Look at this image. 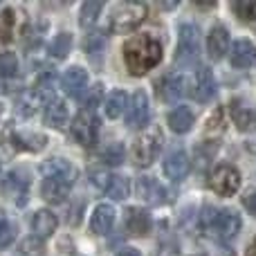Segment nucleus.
Returning a JSON list of instances; mask_svg holds the SVG:
<instances>
[{
	"instance_id": "e433bc0d",
	"label": "nucleus",
	"mask_w": 256,
	"mask_h": 256,
	"mask_svg": "<svg viewBox=\"0 0 256 256\" xmlns=\"http://www.w3.org/2000/svg\"><path fill=\"white\" fill-rule=\"evenodd\" d=\"M216 214H218V209H214V207H204V209H202L200 222H202V230H204V232H212L214 220H216Z\"/></svg>"
},
{
	"instance_id": "b1692460",
	"label": "nucleus",
	"mask_w": 256,
	"mask_h": 256,
	"mask_svg": "<svg viewBox=\"0 0 256 256\" xmlns=\"http://www.w3.org/2000/svg\"><path fill=\"white\" fill-rule=\"evenodd\" d=\"M40 173L43 178H52V176H66V173H74V166H72L68 160L63 158H50L40 164Z\"/></svg>"
},
{
	"instance_id": "dca6fc26",
	"label": "nucleus",
	"mask_w": 256,
	"mask_h": 256,
	"mask_svg": "<svg viewBox=\"0 0 256 256\" xmlns=\"http://www.w3.org/2000/svg\"><path fill=\"white\" fill-rule=\"evenodd\" d=\"M227 48H230V32L225 27H214L207 36V52L212 58H222L227 54Z\"/></svg>"
},
{
	"instance_id": "cd10ccee",
	"label": "nucleus",
	"mask_w": 256,
	"mask_h": 256,
	"mask_svg": "<svg viewBox=\"0 0 256 256\" xmlns=\"http://www.w3.org/2000/svg\"><path fill=\"white\" fill-rule=\"evenodd\" d=\"M14 25H16V18H14V9L4 7L0 12V45H7L14 36Z\"/></svg>"
},
{
	"instance_id": "9b49d317",
	"label": "nucleus",
	"mask_w": 256,
	"mask_h": 256,
	"mask_svg": "<svg viewBox=\"0 0 256 256\" xmlns=\"http://www.w3.org/2000/svg\"><path fill=\"white\" fill-rule=\"evenodd\" d=\"M86 86H88V72L79 66H72L63 72L61 76V88L66 94L74 99H81L86 94Z\"/></svg>"
},
{
	"instance_id": "aec40b11",
	"label": "nucleus",
	"mask_w": 256,
	"mask_h": 256,
	"mask_svg": "<svg viewBox=\"0 0 256 256\" xmlns=\"http://www.w3.org/2000/svg\"><path fill=\"white\" fill-rule=\"evenodd\" d=\"M135 191L142 200H146V202H150V204H160L164 198V189L155 178H140L135 184Z\"/></svg>"
},
{
	"instance_id": "f257e3e1",
	"label": "nucleus",
	"mask_w": 256,
	"mask_h": 256,
	"mask_svg": "<svg viewBox=\"0 0 256 256\" xmlns=\"http://www.w3.org/2000/svg\"><path fill=\"white\" fill-rule=\"evenodd\" d=\"M162 61V43L150 34H137L124 43V63L132 76H144Z\"/></svg>"
},
{
	"instance_id": "6ab92c4d",
	"label": "nucleus",
	"mask_w": 256,
	"mask_h": 256,
	"mask_svg": "<svg viewBox=\"0 0 256 256\" xmlns=\"http://www.w3.org/2000/svg\"><path fill=\"white\" fill-rule=\"evenodd\" d=\"M126 230L130 232L132 236H146L150 230V216L148 212L140 207H130L126 212Z\"/></svg>"
},
{
	"instance_id": "f03ea898",
	"label": "nucleus",
	"mask_w": 256,
	"mask_h": 256,
	"mask_svg": "<svg viewBox=\"0 0 256 256\" xmlns=\"http://www.w3.org/2000/svg\"><path fill=\"white\" fill-rule=\"evenodd\" d=\"M146 18V4L142 2H117L110 12V30L112 32H130Z\"/></svg>"
},
{
	"instance_id": "393cba45",
	"label": "nucleus",
	"mask_w": 256,
	"mask_h": 256,
	"mask_svg": "<svg viewBox=\"0 0 256 256\" xmlns=\"http://www.w3.org/2000/svg\"><path fill=\"white\" fill-rule=\"evenodd\" d=\"M104 9L102 0H88V2L81 4V14H79V22L84 27H92L99 20V14Z\"/></svg>"
},
{
	"instance_id": "423d86ee",
	"label": "nucleus",
	"mask_w": 256,
	"mask_h": 256,
	"mask_svg": "<svg viewBox=\"0 0 256 256\" xmlns=\"http://www.w3.org/2000/svg\"><path fill=\"white\" fill-rule=\"evenodd\" d=\"M74 178H76V171H74V173H66V176L45 178V180H43V186H40V194H43L45 202H50V204H61L63 200L68 198V194H70L72 184H74Z\"/></svg>"
},
{
	"instance_id": "a211bd4d",
	"label": "nucleus",
	"mask_w": 256,
	"mask_h": 256,
	"mask_svg": "<svg viewBox=\"0 0 256 256\" xmlns=\"http://www.w3.org/2000/svg\"><path fill=\"white\" fill-rule=\"evenodd\" d=\"M112 222H115V212H112L110 204H99L94 209L92 218H90V230L97 236H106L110 232Z\"/></svg>"
},
{
	"instance_id": "c9c22d12",
	"label": "nucleus",
	"mask_w": 256,
	"mask_h": 256,
	"mask_svg": "<svg viewBox=\"0 0 256 256\" xmlns=\"http://www.w3.org/2000/svg\"><path fill=\"white\" fill-rule=\"evenodd\" d=\"M102 94H104V88H102V86H94V88L90 90V94H84L86 110H88V112H92L94 108H97V104L102 102Z\"/></svg>"
},
{
	"instance_id": "4be33fe9",
	"label": "nucleus",
	"mask_w": 256,
	"mask_h": 256,
	"mask_svg": "<svg viewBox=\"0 0 256 256\" xmlns=\"http://www.w3.org/2000/svg\"><path fill=\"white\" fill-rule=\"evenodd\" d=\"M166 122H168V126H171L173 132L182 135V132H189L191 130L196 117H194V112H191L186 106H178V108H173V110L168 112V120Z\"/></svg>"
},
{
	"instance_id": "58836bf2",
	"label": "nucleus",
	"mask_w": 256,
	"mask_h": 256,
	"mask_svg": "<svg viewBox=\"0 0 256 256\" xmlns=\"http://www.w3.org/2000/svg\"><path fill=\"white\" fill-rule=\"evenodd\" d=\"M243 204H245V209H248L250 214H254L256 216V189H250L248 194L243 196Z\"/></svg>"
},
{
	"instance_id": "bb28decb",
	"label": "nucleus",
	"mask_w": 256,
	"mask_h": 256,
	"mask_svg": "<svg viewBox=\"0 0 256 256\" xmlns=\"http://www.w3.org/2000/svg\"><path fill=\"white\" fill-rule=\"evenodd\" d=\"M128 191H130L128 178H124V176H110V180H108V186H106L108 198L124 200V198H128Z\"/></svg>"
},
{
	"instance_id": "f3484780",
	"label": "nucleus",
	"mask_w": 256,
	"mask_h": 256,
	"mask_svg": "<svg viewBox=\"0 0 256 256\" xmlns=\"http://www.w3.org/2000/svg\"><path fill=\"white\" fill-rule=\"evenodd\" d=\"M56 225H58L56 216L52 212H48V209L36 212L34 218H32V232H34L36 238H50L54 234V230H56Z\"/></svg>"
},
{
	"instance_id": "79ce46f5",
	"label": "nucleus",
	"mask_w": 256,
	"mask_h": 256,
	"mask_svg": "<svg viewBox=\"0 0 256 256\" xmlns=\"http://www.w3.org/2000/svg\"><path fill=\"white\" fill-rule=\"evenodd\" d=\"M245 256H256V236H254V240L248 245V252H245Z\"/></svg>"
},
{
	"instance_id": "20e7f679",
	"label": "nucleus",
	"mask_w": 256,
	"mask_h": 256,
	"mask_svg": "<svg viewBox=\"0 0 256 256\" xmlns=\"http://www.w3.org/2000/svg\"><path fill=\"white\" fill-rule=\"evenodd\" d=\"M200 56V34L196 30V25H182L180 27V43H178V54L176 61L180 66L189 68L198 61Z\"/></svg>"
},
{
	"instance_id": "f704fd0d",
	"label": "nucleus",
	"mask_w": 256,
	"mask_h": 256,
	"mask_svg": "<svg viewBox=\"0 0 256 256\" xmlns=\"http://www.w3.org/2000/svg\"><path fill=\"white\" fill-rule=\"evenodd\" d=\"M36 104H38V97H36L34 92L32 94H22L20 99H18V112H20L22 117H32L36 110Z\"/></svg>"
},
{
	"instance_id": "f8f14e48",
	"label": "nucleus",
	"mask_w": 256,
	"mask_h": 256,
	"mask_svg": "<svg viewBox=\"0 0 256 256\" xmlns=\"http://www.w3.org/2000/svg\"><path fill=\"white\" fill-rule=\"evenodd\" d=\"M230 112L234 124L238 126L240 132H254L256 130V108L243 99H234L230 104Z\"/></svg>"
},
{
	"instance_id": "ea45409f",
	"label": "nucleus",
	"mask_w": 256,
	"mask_h": 256,
	"mask_svg": "<svg viewBox=\"0 0 256 256\" xmlns=\"http://www.w3.org/2000/svg\"><path fill=\"white\" fill-rule=\"evenodd\" d=\"M108 180H110V176H106V173H104V171H94L92 173V184L94 186H99V189H104V191H106V186H108Z\"/></svg>"
},
{
	"instance_id": "412c9836",
	"label": "nucleus",
	"mask_w": 256,
	"mask_h": 256,
	"mask_svg": "<svg viewBox=\"0 0 256 256\" xmlns=\"http://www.w3.org/2000/svg\"><path fill=\"white\" fill-rule=\"evenodd\" d=\"M68 104L63 99H52V102L45 106V112H43V120L48 126L52 128H63L68 122Z\"/></svg>"
},
{
	"instance_id": "2eb2a0df",
	"label": "nucleus",
	"mask_w": 256,
	"mask_h": 256,
	"mask_svg": "<svg viewBox=\"0 0 256 256\" xmlns=\"http://www.w3.org/2000/svg\"><path fill=\"white\" fill-rule=\"evenodd\" d=\"M189 173V155L184 150H173L166 155L164 160V176L168 180H182V178Z\"/></svg>"
},
{
	"instance_id": "2f4dec72",
	"label": "nucleus",
	"mask_w": 256,
	"mask_h": 256,
	"mask_svg": "<svg viewBox=\"0 0 256 256\" xmlns=\"http://www.w3.org/2000/svg\"><path fill=\"white\" fill-rule=\"evenodd\" d=\"M14 234H16V227L7 220L2 212H0V250H4L9 243L14 240Z\"/></svg>"
},
{
	"instance_id": "473e14b6",
	"label": "nucleus",
	"mask_w": 256,
	"mask_h": 256,
	"mask_svg": "<svg viewBox=\"0 0 256 256\" xmlns=\"http://www.w3.org/2000/svg\"><path fill=\"white\" fill-rule=\"evenodd\" d=\"M16 68H18V61L12 52L7 54H0V79H7V76H14L16 74Z\"/></svg>"
},
{
	"instance_id": "1a4fd4ad",
	"label": "nucleus",
	"mask_w": 256,
	"mask_h": 256,
	"mask_svg": "<svg viewBox=\"0 0 256 256\" xmlns=\"http://www.w3.org/2000/svg\"><path fill=\"white\" fill-rule=\"evenodd\" d=\"M2 191L12 196L18 207H25L27 196H30V176H27L25 171H20V168L12 171L2 180Z\"/></svg>"
},
{
	"instance_id": "5701e85b",
	"label": "nucleus",
	"mask_w": 256,
	"mask_h": 256,
	"mask_svg": "<svg viewBox=\"0 0 256 256\" xmlns=\"http://www.w3.org/2000/svg\"><path fill=\"white\" fill-rule=\"evenodd\" d=\"M160 97L164 102H171V99H178L180 94H184V79L182 76H166V79L160 84Z\"/></svg>"
},
{
	"instance_id": "9d476101",
	"label": "nucleus",
	"mask_w": 256,
	"mask_h": 256,
	"mask_svg": "<svg viewBox=\"0 0 256 256\" xmlns=\"http://www.w3.org/2000/svg\"><path fill=\"white\" fill-rule=\"evenodd\" d=\"M150 117V104H148V94L144 90H137L130 99V106L126 112V124L130 128H142L148 124Z\"/></svg>"
},
{
	"instance_id": "7ed1b4c3",
	"label": "nucleus",
	"mask_w": 256,
	"mask_h": 256,
	"mask_svg": "<svg viewBox=\"0 0 256 256\" xmlns=\"http://www.w3.org/2000/svg\"><path fill=\"white\" fill-rule=\"evenodd\" d=\"M160 148H162V135L158 130H148L144 135H140L132 144V160H135V166L146 168L158 160Z\"/></svg>"
},
{
	"instance_id": "4c0bfd02",
	"label": "nucleus",
	"mask_w": 256,
	"mask_h": 256,
	"mask_svg": "<svg viewBox=\"0 0 256 256\" xmlns=\"http://www.w3.org/2000/svg\"><path fill=\"white\" fill-rule=\"evenodd\" d=\"M86 48H88L90 54H97L99 48H104V38H99V34H90L88 40H86Z\"/></svg>"
},
{
	"instance_id": "37998d69",
	"label": "nucleus",
	"mask_w": 256,
	"mask_h": 256,
	"mask_svg": "<svg viewBox=\"0 0 256 256\" xmlns=\"http://www.w3.org/2000/svg\"><path fill=\"white\" fill-rule=\"evenodd\" d=\"M196 256H204V254H196Z\"/></svg>"
},
{
	"instance_id": "c756f323",
	"label": "nucleus",
	"mask_w": 256,
	"mask_h": 256,
	"mask_svg": "<svg viewBox=\"0 0 256 256\" xmlns=\"http://www.w3.org/2000/svg\"><path fill=\"white\" fill-rule=\"evenodd\" d=\"M70 48H72V36L70 34H58L54 38V43L50 45V54H54L56 58H66L70 54Z\"/></svg>"
},
{
	"instance_id": "ddd939ff",
	"label": "nucleus",
	"mask_w": 256,
	"mask_h": 256,
	"mask_svg": "<svg viewBox=\"0 0 256 256\" xmlns=\"http://www.w3.org/2000/svg\"><path fill=\"white\" fill-rule=\"evenodd\" d=\"M216 92V81H214V72L209 68H200L194 76V84H191V94H194L196 102L204 104L214 97Z\"/></svg>"
},
{
	"instance_id": "0eeeda50",
	"label": "nucleus",
	"mask_w": 256,
	"mask_h": 256,
	"mask_svg": "<svg viewBox=\"0 0 256 256\" xmlns=\"http://www.w3.org/2000/svg\"><path fill=\"white\" fill-rule=\"evenodd\" d=\"M70 130H72V137H74L81 146H92L94 142H97L99 122H97V117H94L92 112L84 110V112H79V115L72 120Z\"/></svg>"
},
{
	"instance_id": "6e6552de",
	"label": "nucleus",
	"mask_w": 256,
	"mask_h": 256,
	"mask_svg": "<svg viewBox=\"0 0 256 256\" xmlns=\"http://www.w3.org/2000/svg\"><path fill=\"white\" fill-rule=\"evenodd\" d=\"M240 227H243V220H240V216L234 209H220V212L216 214L212 234H216L218 238H222V240H232L238 236Z\"/></svg>"
},
{
	"instance_id": "a878e982",
	"label": "nucleus",
	"mask_w": 256,
	"mask_h": 256,
	"mask_svg": "<svg viewBox=\"0 0 256 256\" xmlns=\"http://www.w3.org/2000/svg\"><path fill=\"white\" fill-rule=\"evenodd\" d=\"M126 92L124 90H115V92H110V97L106 99V115L110 117V120H117V117H122L126 112Z\"/></svg>"
},
{
	"instance_id": "7c9ffc66",
	"label": "nucleus",
	"mask_w": 256,
	"mask_h": 256,
	"mask_svg": "<svg viewBox=\"0 0 256 256\" xmlns=\"http://www.w3.org/2000/svg\"><path fill=\"white\" fill-rule=\"evenodd\" d=\"M234 12L240 20H248V22L256 20V0H236Z\"/></svg>"
},
{
	"instance_id": "a19ab883",
	"label": "nucleus",
	"mask_w": 256,
	"mask_h": 256,
	"mask_svg": "<svg viewBox=\"0 0 256 256\" xmlns=\"http://www.w3.org/2000/svg\"><path fill=\"white\" fill-rule=\"evenodd\" d=\"M115 256H142V252L135 250V248H124V250H120Z\"/></svg>"
},
{
	"instance_id": "4468645a",
	"label": "nucleus",
	"mask_w": 256,
	"mask_h": 256,
	"mask_svg": "<svg viewBox=\"0 0 256 256\" xmlns=\"http://www.w3.org/2000/svg\"><path fill=\"white\" fill-rule=\"evenodd\" d=\"M230 61L234 68L238 70H248L256 63V45L248 38H240L232 45V54H230Z\"/></svg>"
},
{
	"instance_id": "c85d7f7f",
	"label": "nucleus",
	"mask_w": 256,
	"mask_h": 256,
	"mask_svg": "<svg viewBox=\"0 0 256 256\" xmlns=\"http://www.w3.org/2000/svg\"><path fill=\"white\" fill-rule=\"evenodd\" d=\"M102 158H104V162L106 164H110V166H120L122 162H124V158H126V153H124V144H110V146H106L104 148V153H102Z\"/></svg>"
},
{
	"instance_id": "72a5a7b5",
	"label": "nucleus",
	"mask_w": 256,
	"mask_h": 256,
	"mask_svg": "<svg viewBox=\"0 0 256 256\" xmlns=\"http://www.w3.org/2000/svg\"><path fill=\"white\" fill-rule=\"evenodd\" d=\"M225 130V108H216L207 120V132H222Z\"/></svg>"
},
{
	"instance_id": "39448f33",
	"label": "nucleus",
	"mask_w": 256,
	"mask_h": 256,
	"mask_svg": "<svg viewBox=\"0 0 256 256\" xmlns=\"http://www.w3.org/2000/svg\"><path fill=\"white\" fill-rule=\"evenodd\" d=\"M209 184L222 198H230L240 189V173L232 164H218L209 176Z\"/></svg>"
}]
</instances>
